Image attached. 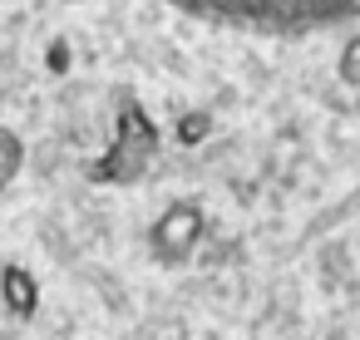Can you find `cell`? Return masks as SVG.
<instances>
[{
  "label": "cell",
  "mask_w": 360,
  "mask_h": 340,
  "mask_svg": "<svg viewBox=\"0 0 360 340\" xmlns=\"http://www.w3.org/2000/svg\"><path fill=\"white\" fill-rule=\"evenodd\" d=\"M335 74H340V84L360 89V30L340 45V55H335Z\"/></svg>",
  "instance_id": "obj_7"
},
{
  "label": "cell",
  "mask_w": 360,
  "mask_h": 340,
  "mask_svg": "<svg viewBox=\"0 0 360 340\" xmlns=\"http://www.w3.org/2000/svg\"><path fill=\"white\" fill-rule=\"evenodd\" d=\"M158 158V124L148 119V109L139 99H124L119 114H114V138L109 148L89 163V183H104V188H134L148 178Z\"/></svg>",
  "instance_id": "obj_2"
},
{
  "label": "cell",
  "mask_w": 360,
  "mask_h": 340,
  "mask_svg": "<svg viewBox=\"0 0 360 340\" xmlns=\"http://www.w3.org/2000/svg\"><path fill=\"white\" fill-rule=\"evenodd\" d=\"M20 163H25V143H20V133H15V129H0V197H6L11 178L20 173Z\"/></svg>",
  "instance_id": "obj_5"
},
{
  "label": "cell",
  "mask_w": 360,
  "mask_h": 340,
  "mask_svg": "<svg viewBox=\"0 0 360 340\" xmlns=\"http://www.w3.org/2000/svg\"><path fill=\"white\" fill-rule=\"evenodd\" d=\"M65 65H70V60H65V45L55 40V50H50V70H65Z\"/></svg>",
  "instance_id": "obj_8"
},
{
  "label": "cell",
  "mask_w": 360,
  "mask_h": 340,
  "mask_svg": "<svg viewBox=\"0 0 360 340\" xmlns=\"http://www.w3.org/2000/svg\"><path fill=\"white\" fill-rule=\"evenodd\" d=\"M0 301H6V310L15 320H30L35 306H40V281L30 276V266L11 261V266H0Z\"/></svg>",
  "instance_id": "obj_4"
},
{
  "label": "cell",
  "mask_w": 360,
  "mask_h": 340,
  "mask_svg": "<svg viewBox=\"0 0 360 340\" xmlns=\"http://www.w3.org/2000/svg\"><path fill=\"white\" fill-rule=\"evenodd\" d=\"M188 15L247 30H316L360 11V0H173Z\"/></svg>",
  "instance_id": "obj_1"
},
{
  "label": "cell",
  "mask_w": 360,
  "mask_h": 340,
  "mask_svg": "<svg viewBox=\"0 0 360 340\" xmlns=\"http://www.w3.org/2000/svg\"><path fill=\"white\" fill-rule=\"evenodd\" d=\"M173 133H178V143H183V148H198V143L212 133V114H207V109H188V114L173 124Z\"/></svg>",
  "instance_id": "obj_6"
},
{
  "label": "cell",
  "mask_w": 360,
  "mask_h": 340,
  "mask_svg": "<svg viewBox=\"0 0 360 340\" xmlns=\"http://www.w3.org/2000/svg\"><path fill=\"white\" fill-rule=\"evenodd\" d=\"M202 232H207V212H202V202L178 197V202H168V207L153 217V227H148V251H153V261L178 266V261H188V256L198 251Z\"/></svg>",
  "instance_id": "obj_3"
}]
</instances>
